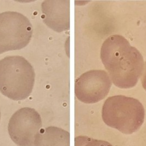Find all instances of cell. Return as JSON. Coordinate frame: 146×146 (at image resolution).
Instances as JSON below:
<instances>
[{
	"label": "cell",
	"mask_w": 146,
	"mask_h": 146,
	"mask_svg": "<svg viewBox=\"0 0 146 146\" xmlns=\"http://www.w3.org/2000/svg\"><path fill=\"white\" fill-rule=\"evenodd\" d=\"M101 59L113 83L120 88L134 87L142 75L144 60L124 37L113 35L103 42Z\"/></svg>",
	"instance_id": "cell-1"
},
{
	"label": "cell",
	"mask_w": 146,
	"mask_h": 146,
	"mask_svg": "<svg viewBox=\"0 0 146 146\" xmlns=\"http://www.w3.org/2000/svg\"><path fill=\"white\" fill-rule=\"evenodd\" d=\"M35 74L33 66L19 56L0 60V92L14 101L27 98L32 92Z\"/></svg>",
	"instance_id": "cell-2"
},
{
	"label": "cell",
	"mask_w": 146,
	"mask_h": 146,
	"mask_svg": "<svg viewBox=\"0 0 146 146\" xmlns=\"http://www.w3.org/2000/svg\"><path fill=\"white\" fill-rule=\"evenodd\" d=\"M102 117L104 123L124 134H132L143 124L145 111L138 100L117 95L108 98L104 103Z\"/></svg>",
	"instance_id": "cell-3"
},
{
	"label": "cell",
	"mask_w": 146,
	"mask_h": 146,
	"mask_svg": "<svg viewBox=\"0 0 146 146\" xmlns=\"http://www.w3.org/2000/svg\"><path fill=\"white\" fill-rule=\"evenodd\" d=\"M32 35V24L25 15L11 11L0 13V54L24 48Z\"/></svg>",
	"instance_id": "cell-4"
},
{
	"label": "cell",
	"mask_w": 146,
	"mask_h": 146,
	"mask_svg": "<svg viewBox=\"0 0 146 146\" xmlns=\"http://www.w3.org/2000/svg\"><path fill=\"white\" fill-rule=\"evenodd\" d=\"M42 128V120L36 110L29 107L17 110L11 117L8 131L11 139L18 146H35Z\"/></svg>",
	"instance_id": "cell-5"
},
{
	"label": "cell",
	"mask_w": 146,
	"mask_h": 146,
	"mask_svg": "<svg viewBox=\"0 0 146 146\" xmlns=\"http://www.w3.org/2000/svg\"><path fill=\"white\" fill-rule=\"evenodd\" d=\"M111 81L108 73L94 70L82 74L75 81V93L82 102L93 104L104 99L110 92Z\"/></svg>",
	"instance_id": "cell-6"
},
{
	"label": "cell",
	"mask_w": 146,
	"mask_h": 146,
	"mask_svg": "<svg viewBox=\"0 0 146 146\" xmlns=\"http://www.w3.org/2000/svg\"><path fill=\"white\" fill-rule=\"evenodd\" d=\"M44 23L54 31L61 33L70 28V1L46 0L41 3Z\"/></svg>",
	"instance_id": "cell-7"
},
{
	"label": "cell",
	"mask_w": 146,
	"mask_h": 146,
	"mask_svg": "<svg viewBox=\"0 0 146 146\" xmlns=\"http://www.w3.org/2000/svg\"><path fill=\"white\" fill-rule=\"evenodd\" d=\"M35 146H70V133L59 127H47L37 135Z\"/></svg>",
	"instance_id": "cell-8"
},
{
	"label": "cell",
	"mask_w": 146,
	"mask_h": 146,
	"mask_svg": "<svg viewBox=\"0 0 146 146\" xmlns=\"http://www.w3.org/2000/svg\"><path fill=\"white\" fill-rule=\"evenodd\" d=\"M75 146H113V145L106 141L81 136L75 138Z\"/></svg>",
	"instance_id": "cell-9"
},
{
	"label": "cell",
	"mask_w": 146,
	"mask_h": 146,
	"mask_svg": "<svg viewBox=\"0 0 146 146\" xmlns=\"http://www.w3.org/2000/svg\"><path fill=\"white\" fill-rule=\"evenodd\" d=\"M141 82L142 84L143 88L146 91V62L144 66V69L141 77Z\"/></svg>",
	"instance_id": "cell-10"
},
{
	"label": "cell",
	"mask_w": 146,
	"mask_h": 146,
	"mask_svg": "<svg viewBox=\"0 0 146 146\" xmlns=\"http://www.w3.org/2000/svg\"><path fill=\"white\" fill-rule=\"evenodd\" d=\"M0 119H1V110H0Z\"/></svg>",
	"instance_id": "cell-11"
}]
</instances>
